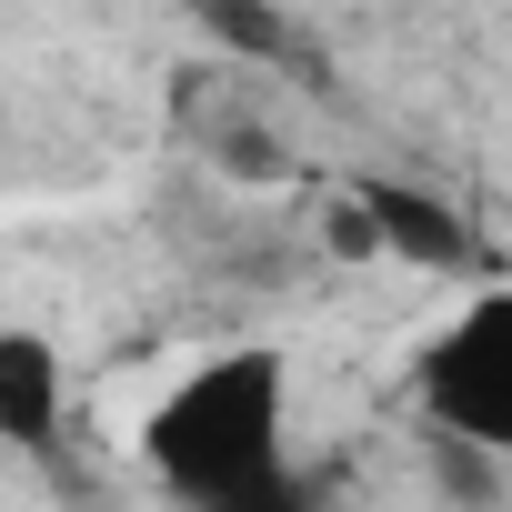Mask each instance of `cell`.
<instances>
[{"label": "cell", "instance_id": "1", "mask_svg": "<svg viewBox=\"0 0 512 512\" xmlns=\"http://www.w3.org/2000/svg\"><path fill=\"white\" fill-rule=\"evenodd\" d=\"M282 402H292L282 352H211L191 382H171L151 402L141 452L191 512H221L241 492L282 482Z\"/></svg>", "mask_w": 512, "mask_h": 512}, {"label": "cell", "instance_id": "2", "mask_svg": "<svg viewBox=\"0 0 512 512\" xmlns=\"http://www.w3.org/2000/svg\"><path fill=\"white\" fill-rule=\"evenodd\" d=\"M422 412L452 452H512V292H472V312L422 352Z\"/></svg>", "mask_w": 512, "mask_h": 512}, {"label": "cell", "instance_id": "3", "mask_svg": "<svg viewBox=\"0 0 512 512\" xmlns=\"http://www.w3.org/2000/svg\"><path fill=\"white\" fill-rule=\"evenodd\" d=\"M352 221H362V251H402V262H472V231H462V211H442L432 191H402V181H372L362 201H352Z\"/></svg>", "mask_w": 512, "mask_h": 512}, {"label": "cell", "instance_id": "4", "mask_svg": "<svg viewBox=\"0 0 512 512\" xmlns=\"http://www.w3.org/2000/svg\"><path fill=\"white\" fill-rule=\"evenodd\" d=\"M61 432V352L31 322H0V442H51Z\"/></svg>", "mask_w": 512, "mask_h": 512}, {"label": "cell", "instance_id": "5", "mask_svg": "<svg viewBox=\"0 0 512 512\" xmlns=\"http://www.w3.org/2000/svg\"><path fill=\"white\" fill-rule=\"evenodd\" d=\"M221 512H302V502H292V492L272 482V492H241V502H221Z\"/></svg>", "mask_w": 512, "mask_h": 512}]
</instances>
